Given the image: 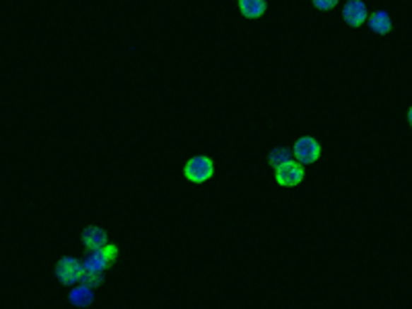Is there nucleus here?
Masks as SVG:
<instances>
[{"label": "nucleus", "instance_id": "ddd939ff", "mask_svg": "<svg viewBox=\"0 0 412 309\" xmlns=\"http://www.w3.org/2000/svg\"><path fill=\"white\" fill-rule=\"evenodd\" d=\"M99 252L103 254V258L107 262V266L112 268L116 260H118V256H120V250H118V245L116 243H105L103 247H99Z\"/></svg>", "mask_w": 412, "mask_h": 309}, {"label": "nucleus", "instance_id": "423d86ee", "mask_svg": "<svg viewBox=\"0 0 412 309\" xmlns=\"http://www.w3.org/2000/svg\"><path fill=\"white\" fill-rule=\"evenodd\" d=\"M81 241L87 250H99L103 247L105 243H110L107 239V231L99 225H87L81 233Z\"/></svg>", "mask_w": 412, "mask_h": 309}, {"label": "nucleus", "instance_id": "20e7f679", "mask_svg": "<svg viewBox=\"0 0 412 309\" xmlns=\"http://www.w3.org/2000/svg\"><path fill=\"white\" fill-rule=\"evenodd\" d=\"M274 180L281 188H297L305 180V167L297 161H289L274 169Z\"/></svg>", "mask_w": 412, "mask_h": 309}, {"label": "nucleus", "instance_id": "6e6552de", "mask_svg": "<svg viewBox=\"0 0 412 309\" xmlns=\"http://www.w3.org/2000/svg\"><path fill=\"white\" fill-rule=\"evenodd\" d=\"M367 25H369V29H371L373 33H377V35H388L389 31H392V27H394L388 11H375V13H371V15L367 17Z\"/></svg>", "mask_w": 412, "mask_h": 309}, {"label": "nucleus", "instance_id": "1a4fd4ad", "mask_svg": "<svg viewBox=\"0 0 412 309\" xmlns=\"http://www.w3.org/2000/svg\"><path fill=\"white\" fill-rule=\"evenodd\" d=\"M81 266H83V272H105L110 268L99 250H87L85 258L81 260Z\"/></svg>", "mask_w": 412, "mask_h": 309}, {"label": "nucleus", "instance_id": "f8f14e48", "mask_svg": "<svg viewBox=\"0 0 412 309\" xmlns=\"http://www.w3.org/2000/svg\"><path fill=\"white\" fill-rule=\"evenodd\" d=\"M103 283H105V272H83V276L78 281V285L87 286L91 291L99 288Z\"/></svg>", "mask_w": 412, "mask_h": 309}, {"label": "nucleus", "instance_id": "0eeeda50", "mask_svg": "<svg viewBox=\"0 0 412 309\" xmlns=\"http://www.w3.org/2000/svg\"><path fill=\"white\" fill-rule=\"evenodd\" d=\"M93 301H95V291H91V288H87V286L83 285L71 286L69 303H71L73 308L85 309L89 308V305H93Z\"/></svg>", "mask_w": 412, "mask_h": 309}, {"label": "nucleus", "instance_id": "39448f33", "mask_svg": "<svg viewBox=\"0 0 412 309\" xmlns=\"http://www.w3.org/2000/svg\"><path fill=\"white\" fill-rule=\"evenodd\" d=\"M367 17H369V8L363 0H348L344 6H342V19L348 27H361L367 23Z\"/></svg>", "mask_w": 412, "mask_h": 309}, {"label": "nucleus", "instance_id": "9b49d317", "mask_svg": "<svg viewBox=\"0 0 412 309\" xmlns=\"http://www.w3.org/2000/svg\"><path fill=\"white\" fill-rule=\"evenodd\" d=\"M268 165L270 167H281L285 165V163H289V161H293V153L289 146H274L270 153H268Z\"/></svg>", "mask_w": 412, "mask_h": 309}, {"label": "nucleus", "instance_id": "9d476101", "mask_svg": "<svg viewBox=\"0 0 412 309\" xmlns=\"http://www.w3.org/2000/svg\"><path fill=\"white\" fill-rule=\"evenodd\" d=\"M237 6L245 19H260L268 8L266 0H240Z\"/></svg>", "mask_w": 412, "mask_h": 309}, {"label": "nucleus", "instance_id": "f257e3e1", "mask_svg": "<svg viewBox=\"0 0 412 309\" xmlns=\"http://www.w3.org/2000/svg\"><path fill=\"white\" fill-rule=\"evenodd\" d=\"M213 175H215V161L206 155H196L184 165V177L190 184H206Z\"/></svg>", "mask_w": 412, "mask_h": 309}, {"label": "nucleus", "instance_id": "f03ea898", "mask_svg": "<svg viewBox=\"0 0 412 309\" xmlns=\"http://www.w3.org/2000/svg\"><path fill=\"white\" fill-rule=\"evenodd\" d=\"M291 153L295 157L293 161H297L299 165H312L322 157V144L314 136H301L295 141Z\"/></svg>", "mask_w": 412, "mask_h": 309}, {"label": "nucleus", "instance_id": "7ed1b4c3", "mask_svg": "<svg viewBox=\"0 0 412 309\" xmlns=\"http://www.w3.org/2000/svg\"><path fill=\"white\" fill-rule=\"evenodd\" d=\"M54 274H56V279H58L64 286L78 285V281H81V276H83L81 260H78V258H73V256H62L60 260L56 262Z\"/></svg>", "mask_w": 412, "mask_h": 309}, {"label": "nucleus", "instance_id": "4468645a", "mask_svg": "<svg viewBox=\"0 0 412 309\" xmlns=\"http://www.w3.org/2000/svg\"><path fill=\"white\" fill-rule=\"evenodd\" d=\"M336 4H339V0H314V6L322 13H328L332 8H336Z\"/></svg>", "mask_w": 412, "mask_h": 309}]
</instances>
